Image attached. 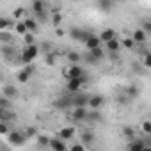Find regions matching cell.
<instances>
[{
    "label": "cell",
    "instance_id": "8992f818",
    "mask_svg": "<svg viewBox=\"0 0 151 151\" xmlns=\"http://www.w3.org/2000/svg\"><path fill=\"white\" fill-rule=\"evenodd\" d=\"M91 34H93V32L84 30V29H78V27H75V29L69 30V36H71V39H75V41H86Z\"/></svg>",
    "mask_w": 151,
    "mask_h": 151
},
{
    "label": "cell",
    "instance_id": "74e56055",
    "mask_svg": "<svg viewBox=\"0 0 151 151\" xmlns=\"http://www.w3.org/2000/svg\"><path fill=\"white\" fill-rule=\"evenodd\" d=\"M140 27H142L149 36H151V22H149V20H142V22H140Z\"/></svg>",
    "mask_w": 151,
    "mask_h": 151
},
{
    "label": "cell",
    "instance_id": "4dcf8cb0",
    "mask_svg": "<svg viewBox=\"0 0 151 151\" xmlns=\"http://www.w3.org/2000/svg\"><path fill=\"white\" fill-rule=\"evenodd\" d=\"M62 23V16L59 14V13H53V16H52V25L53 27H59Z\"/></svg>",
    "mask_w": 151,
    "mask_h": 151
},
{
    "label": "cell",
    "instance_id": "f1b7e54d",
    "mask_svg": "<svg viewBox=\"0 0 151 151\" xmlns=\"http://www.w3.org/2000/svg\"><path fill=\"white\" fill-rule=\"evenodd\" d=\"M89 52H91V53H93L98 60L105 59V52H103V48H101V46H98V48H94V50H89Z\"/></svg>",
    "mask_w": 151,
    "mask_h": 151
},
{
    "label": "cell",
    "instance_id": "7a4b0ae2",
    "mask_svg": "<svg viewBox=\"0 0 151 151\" xmlns=\"http://www.w3.org/2000/svg\"><path fill=\"white\" fill-rule=\"evenodd\" d=\"M89 117V107H73L71 110V119L75 123H82V121H87Z\"/></svg>",
    "mask_w": 151,
    "mask_h": 151
},
{
    "label": "cell",
    "instance_id": "6da1fadb",
    "mask_svg": "<svg viewBox=\"0 0 151 151\" xmlns=\"http://www.w3.org/2000/svg\"><path fill=\"white\" fill-rule=\"evenodd\" d=\"M39 55V46L36 45H27L25 50L22 52V62L23 64H32V60Z\"/></svg>",
    "mask_w": 151,
    "mask_h": 151
},
{
    "label": "cell",
    "instance_id": "d590c367",
    "mask_svg": "<svg viewBox=\"0 0 151 151\" xmlns=\"http://www.w3.org/2000/svg\"><path fill=\"white\" fill-rule=\"evenodd\" d=\"M142 64L151 69V52H147L146 55H142Z\"/></svg>",
    "mask_w": 151,
    "mask_h": 151
},
{
    "label": "cell",
    "instance_id": "2e32d148",
    "mask_svg": "<svg viewBox=\"0 0 151 151\" xmlns=\"http://www.w3.org/2000/svg\"><path fill=\"white\" fill-rule=\"evenodd\" d=\"M2 94H4V96H7L9 100H14V98H18L20 91H18L14 86H4V89H2Z\"/></svg>",
    "mask_w": 151,
    "mask_h": 151
},
{
    "label": "cell",
    "instance_id": "484cf974",
    "mask_svg": "<svg viewBox=\"0 0 151 151\" xmlns=\"http://www.w3.org/2000/svg\"><path fill=\"white\" fill-rule=\"evenodd\" d=\"M14 32H16V34H20V36H25V34L29 32V29H27L25 22H20V23H16V25H14Z\"/></svg>",
    "mask_w": 151,
    "mask_h": 151
},
{
    "label": "cell",
    "instance_id": "8fae6325",
    "mask_svg": "<svg viewBox=\"0 0 151 151\" xmlns=\"http://www.w3.org/2000/svg\"><path fill=\"white\" fill-rule=\"evenodd\" d=\"M66 147H68L66 146V140L60 139L59 135H55V137L50 139V149H53V151H64Z\"/></svg>",
    "mask_w": 151,
    "mask_h": 151
},
{
    "label": "cell",
    "instance_id": "ba28073f",
    "mask_svg": "<svg viewBox=\"0 0 151 151\" xmlns=\"http://www.w3.org/2000/svg\"><path fill=\"white\" fill-rule=\"evenodd\" d=\"M53 107H55L57 110H68V109H73V98H71V96H62V98H59V100L53 103Z\"/></svg>",
    "mask_w": 151,
    "mask_h": 151
},
{
    "label": "cell",
    "instance_id": "7402d4cb",
    "mask_svg": "<svg viewBox=\"0 0 151 151\" xmlns=\"http://www.w3.org/2000/svg\"><path fill=\"white\" fill-rule=\"evenodd\" d=\"M30 9L34 11V14L43 13V11H45V2H43V0H34L32 6H30Z\"/></svg>",
    "mask_w": 151,
    "mask_h": 151
},
{
    "label": "cell",
    "instance_id": "4316f807",
    "mask_svg": "<svg viewBox=\"0 0 151 151\" xmlns=\"http://www.w3.org/2000/svg\"><path fill=\"white\" fill-rule=\"evenodd\" d=\"M50 139L52 137H48V135H37V144L43 147H50Z\"/></svg>",
    "mask_w": 151,
    "mask_h": 151
},
{
    "label": "cell",
    "instance_id": "4fadbf2b",
    "mask_svg": "<svg viewBox=\"0 0 151 151\" xmlns=\"http://www.w3.org/2000/svg\"><path fill=\"white\" fill-rule=\"evenodd\" d=\"M103 103H105V98H103L101 94H91L87 107H89V109H101Z\"/></svg>",
    "mask_w": 151,
    "mask_h": 151
},
{
    "label": "cell",
    "instance_id": "1f68e13d",
    "mask_svg": "<svg viewBox=\"0 0 151 151\" xmlns=\"http://www.w3.org/2000/svg\"><path fill=\"white\" fill-rule=\"evenodd\" d=\"M23 43H25V46L27 45H34V32H27L23 36Z\"/></svg>",
    "mask_w": 151,
    "mask_h": 151
},
{
    "label": "cell",
    "instance_id": "d4e9b609",
    "mask_svg": "<svg viewBox=\"0 0 151 151\" xmlns=\"http://www.w3.org/2000/svg\"><path fill=\"white\" fill-rule=\"evenodd\" d=\"M82 142H84L87 147H91L93 142H94V135H93L91 132H84V133H82Z\"/></svg>",
    "mask_w": 151,
    "mask_h": 151
},
{
    "label": "cell",
    "instance_id": "52a82bcc",
    "mask_svg": "<svg viewBox=\"0 0 151 151\" xmlns=\"http://www.w3.org/2000/svg\"><path fill=\"white\" fill-rule=\"evenodd\" d=\"M73 98V107H87L91 94H78V93H71Z\"/></svg>",
    "mask_w": 151,
    "mask_h": 151
},
{
    "label": "cell",
    "instance_id": "3957f363",
    "mask_svg": "<svg viewBox=\"0 0 151 151\" xmlns=\"http://www.w3.org/2000/svg\"><path fill=\"white\" fill-rule=\"evenodd\" d=\"M84 84H86V77H82V78H68L66 91L68 93H78Z\"/></svg>",
    "mask_w": 151,
    "mask_h": 151
},
{
    "label": "cell",
    "instance_id": "7c38bea8",
    "mask_svg": "<svg viewBox=\"0 0 151 151\" xmlns=\"http://www.w3.org/2000/svg\"><path fill=\"white\" fill-rule=\"evenodd\" d=\"M84 45H86L87 50H94V48L101 46V39H100V36H96V34H91V36L84 41Z\"/></svg>",
    "mask_w": 151,
    "mask_h": 151
},
{
    "label": "cell",
    "instance_id": "d6986e66",
    "mask_svg": "<svg viewBox=\"0 0 151 151\" xmlns=\"http://www.w3.org/2000/svg\"><path fill=\"white\" fill-rule=\"evenodd\" d=\"M103 117H101V114H100V109H89V117H87V121L89 123H100Z\"/></svg>",
    "mask_w": 151,
    "mask_h": 151
},
{
    "label": "cell",
    "instance_id": "5b68a950",
    "mask_svg": "<svg viewBox=\"0 0 151 151\" xmlns=\"http://www.w3.org/2000/svg\"><path fill=\"white\" fill-rule=\"evenodd\" d=\"M32 73H34V66H32V64H25V68L18 73L16 80H18L20 84H27V82L30 80V77H32Z\"/></svg>",
    "mask_w": 151,
    "mask_h": 151
},
{
    "label": "cell",
    "instance_id": "60d3db41",
    "mask_svg": "<svg viewBox=\"0 0 151 151\" xmlns=\"http://www.w3.org/2000/svg\"><path fill=\"white\" fill-rule=\"evenodd\" d=\"M11 39H13V36H11V34H7V32H4V30L0 32V41H2V43H9Z\"/></svg>",
    "mask_w": 151,
    "mask_h": 151
},
{
    "label": "cell",
    "instance_id": "d6a6232c",
    "mask_svg": "<svg viewBox=\"0 0 151 151\" xmlns=\"http://www.w3.org/2000/svg\"><path fill=\"white\" fill-rule=\"evenodd\" d=\"M84 59H86V62H89V64H98V62H100V60H98L91 52H89V50H87V53H86V57H84Z\"/></svg>",
    "mask_w": 151,
    "mask_h": 151
},
{
    "label": "cell",
    "instance_id": "f546056e",
    "mask_svg": "<svg viewBox=\"0 0 151 151\" xmlns=\"http://www.w3.org/2000/svg\"><path fill=\"white\" fill-rule=\"evenodd\" d=\"M68 60L71 64H77L80 60V53H77V52H68Z\"/></svg>",
    "mask_w": 151,
    "mask_h": 151
},
{
    "label": "cell",
    "instance_id": "ee69618b",
    "mask_svg": "<svg viewBox=\"0 0 151 151\" xmlns=\"http://www.w3.org/2000/svg\"><path fill=\"white\" fill-rule=\"evenodd\" d=\"M86 147H87V146H86L84 142H82V144H73V146H71V151H82V149H86Z\"/></svg>",
    "mask_w": 151,
    "mask_h": 151
},
{
    "label": "cell",
    "instance_id": "e575fe53",
    "mask_svg": "<svg viewBox=\"0 0 151 151\" xmlns=\"http://www.w3.org/2000/svg\"><path fill=\"white\" fill-rule=\"evenodd\" d=\"M135 45H137V43L133 41V37H126V39L123 41V46H124V48H128V50H132Z\"/></svg>",
    "mask_w": 151,
    "mask_h": 151
},
{
    "label": "cell",
    "instance_id": "9a60e30c",
    "mask_svg": "<svg viewBox=\"0 0 151 151\" xmlns=\"http://www.w3.org/2000/svg\"><path fill=\"white\" fill-rule=\"evenodd\" d=\"M57 135H59L60 139H64V140H69V139H73V137H75V128H73V126L60 128V130L57 132Z\"/></svg>",
    "mask_w": 151,
    "mask_h": 151
},
{
    "label": "cell",
    "instance_id": "ab89813d",
    "mask_svg": "<svg viewBox=\"0 0 151 151\" xmlns=\"http://www.w3.org/2000/svg\"><path fill=\"white\" fill-rule=\"evenodd\" d=\"M25 135L30 139V137H37V130L34 128V126H29L27 130H25Z\"/></svg>",
    "mask_w": 151,
    "mask_h": 151
},
{
    "label": "cell",
    "instance_id": "ac0fdd59",
    "mask_svg": "<svg viewBox=\"0 0 151 151\" xmlns=\"http://www.w3.org/2000/svg\"><path fill=\"white\" fill-rule=\"evenodd\" d=\"M105 48H107L109 52H114V53H116V52L121 50V43L117 41V37H114V39H110V41L105 43Z\"/></svg>",
    "mask_w": 151,
    "mask_h": 151
},
{
    "label": "cell",
    "instance_id": "b9f144b4",
    "mask_svg": "<svg viewBox=\"0 0 151 151\" xmlns=\"http://www.w3.org/2000/svg\"><path fill=\"white\" fill-rule=\"evenodd\" d=\"M9 25H11V22L7 18H0V30H6Z\"/></svg>",
    "mask_w": 151,
    "mask_h": 151
},
{
    "label": "cell",
    "instance_id": "f35d334b",
    "mask_svg": "<svg viewBox=\"0 0 151 151\" xmlns=\"http://www.w3.org/2000/svg\"><path fill=\"white\" fill-rule=\"evenodd\" d=\"M0 109H9V98L7 96H0Z\"/></svg>",
    "mask_w": 151,
    "mask_h": 151
},
{
    "label": "cell",
    "instance_id": "bcb514c9",
    "mask_svg": "<svg viewBox=\"0 0 151 151\" xmlns=\"http://www.w3.org/2000/svg\"><path fill=\"white\" fill-rule=\"evenodd\" d=\"M55 36H57V37H62V36H64V30L59 29V27H55Z\"/></svg>",
    "mask_w": 151,
    "mask_h": 151
},
{
    "label": "cell",
    "instance_id": "7bdbcfd3",
    "mask_svg": "<svg viewBox=\"0 0 151 151\" xmlns=\"http://www.w3.org/2000/svg\"><path fill=\"white\" fill-rule=\"evenodd\" d=\"M9 132V128H7V121H2L0 123V135H6Z\"/></svg>",
    "mask_w": 151,
    "mask_h": 151
},
{
    "label": "cell",
    "instance_id": "277c9868",
    "mask_svg": "<svg viewBox=\"0 0 151 151\" xmlns=\"http://www.w3.org/2000/svg\"><path fill=\"white\" fill-rule=\"evenodd\" d=\"M7 139H9V142H11L14 147H22L29 137H27L25 133H20V132H16V130H14V132H11V133H9V137H7Z\"/></svg>",
    "mask_w": 151,
    "mask_h": 151
},
{
    "label": "cell",
    "instance_id": "f6af8a7d",
    "mask_svg": "<svg viewBox=\"0 0 151 151\" xmlns=\"http://www.w3.org/2000/svg\"><path fill=\"white\" fill-rule=\"evenodd\" d=\"M36 20H37V22H45V20H46L45 11H43V13H37V14H36Z\"/></svg>",
    "mask_w": 151,
    "mask_h": 151
},
{
    "label": "cell",
    "instance_id": "ffe728a7",
    "mask_svg": "<svg viewBox=\"0 0 151 151\" xmlns=\"http://www.w3.org/2000/svg\"><path fill=\"white\" fill-rule=\"evenodd\" d=\"M124 94H126V98H137V96L140 94V89H139L137 86H128V87L124 89Z\"/></svg>",
    "mask_w": 151,
    "mask_h": 151
},
{
    "label": "cell",
    "instance_id": "8d00e7d4",
    "mask_svg": "<svg viewBox=\"0 0 151 151\" xmlns=\"http://www.w3.org/2000/svg\"><path fill=\"white\" fill-rule=\"evenodd\" d=\"M23 14H25V7H16V9H14V13H13L14 20H20Z\"/></svg>",
    "mask_w": 151,
    "mask_h": 151
},
{
    "label": "cell",
    "instance_id": "836d02e7",
    "mask_svg": "<svg viewBox=\"0 0 151 151\" xmlns=\"http://www.w3.org/2000/svg\"><path fill=\"white\" fill-rule=\"evenodd\" d=\"M123 133H124V137H126V139H130V140H133V139H135V132H133V128H130V126H126V128L123 130Z\"/></svg>",
    "mask_w": 151,
    "mask_h": 151
},
{
    "label": "cell",
    "instance_id": "5bb4252c",
    "mask_svg": "<svg viewBox=\"0 0 151 151\" xmlns=\"http://www.w3.org/2000/svg\"><path fill=\"white\" fill-rule=\"evenodd\" d=\"M128 151H142V149H146V142H144V139H133V140H130L128 142Z\"/></svg>",
    "mask_w": 151,
    "mask_h": 151
},
{
    "label": "cell",
    "instance_id": "44dd1931",
    "mask_svg": "<svg viewBox=\"0 0 151 151\" xmlns=\"http://www.w3.org/2000/svg\"><path fill=\"white\" fill-rule=\"evenodd\" d=\"M98 9L103 13H109L112 9V0H98Z\"/></svg>",
    "mask_w": 151,
    "mask_h": 151
},
{
    "label": "cell",
    "instance_id": "30bf717a",
    "mask_svg": "<svg viewBox=\"0 0 151 151\" xmlns=\"http://www.w3.org/2000/svg\"><path fill=\"white\" fill-rule=\"evenodd\" d=\"M147 32L142 29V27H139V29H135L133 30V34H132V37H133V41L137 43V45H144L146 41H147Z\"/></svg>",
    "mask_w": 151,
    "mask_h": 151
},
{
    "label": "cell",
    "instance_id": "e0dca14e",
    "mask_svg": "<svg viewBox=\"0 0 151 151\" xmlns=\"http://www.w3.org/2000/svg\"><path fill=\"white\" fill-rule=\"evenodd\" d=\"M114 37H116V30H114V29H105V30L100 32L101 43H107V41H110V39H114Z\"/></svg>",
    "mask_w": 151,
    "mask_h": 151
},
{
    "label": "cell",
    "instance_id": "9c48e42d",
    "mask_svg": "<svg viewBox=\"0 0 151 151\" xmlns=\"http://www.w3.org/2000/svg\"><path fill=\"white\" fill-rule=\"evenodd\" d=\"M66 75H68V78H82V77H86V71L80 66H77V64H71L68 68Z\"/></svg>",
    "mask_w": 151,
    "mask_h": 151
},
{
    "label": "cell",
    "instance_id": "cb8c5ba5",
    "mask_svg": "<svg viewBox=\"0 0 151 151\" xmlns=\"http://www.w3.org/2000/svg\"><path fill=\"white\" fill-rule=\"evenodd\" d=\"M57 60V52H45V62L48 66H53Z\"/></svg>",
    "mask_w": 151,
    "mask_h": 151
},
{
    "label": "cell",
    "instance_id": "83f0119b",
    "mask_svg": "<svg viewBox=\"0 0 151 151\" xmlns=\"http://www.w3.org/2000/svg\"><path fill=\"white\" fill-rule=\"evenodd\" d=\"M140 130H142L144 135H151V121H149V119L142 121V123H140Z\"/></svg>",
    "mask_w": 151,
    "mask_h": 151
},
{
    "label": "cell",
    "instance_id": "603a6c76",
    "mask_svg": "<svg viewBox=\"0 0 151 151\" xmlns=\"http://www.w3.org/2000/svg\"><path fill=\"white\" fill-rule=\"evenodd\" d=\"M25 25H27V29H29V32H37V20L36 18H27L25 20Z\"/></svg>",
    "mask_w": 151,
    "mask_h": 151
}]
</instances>
